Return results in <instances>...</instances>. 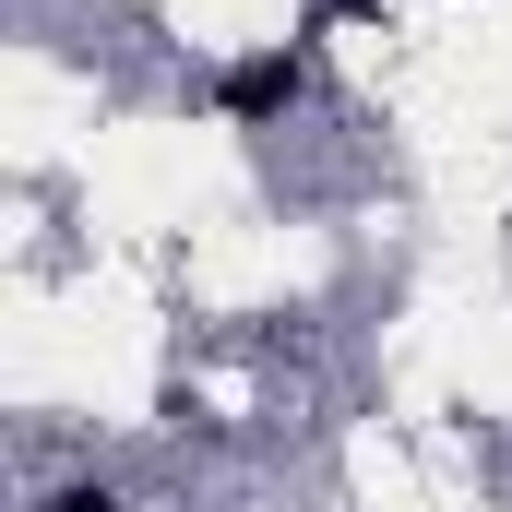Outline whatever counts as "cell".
Returning <instances> with one entry per match:
<instances>
[{"mask_svg":"<svg viewBox=\"0 0 512 512\" xmlns=\"http://www.w3.org/2000/svg\"><path fill=\"white\" fill-rule=\"evenodd\" d=\"M36 512H131V501H120V489H96V477H84V489H48Z\"/></svg>","mask_w":512,"mask_h":512,"instance_id":"7a4b0ae2","label":"cell"},{"mask_svg":"<svg viewBox=\"0 0 512 512\" xmlns=\"http://www.w3.org/2000/svg\"><path fill=\"white\" fill-rule=\"evenodd\" d=\"M286 96H298V60H239V72H227V108H239V120L286 108Z\"/></svg>","mask_w":512,"mask_h":512,"instance_id":"6da1fadb","label":"cell"}]
</instances>
